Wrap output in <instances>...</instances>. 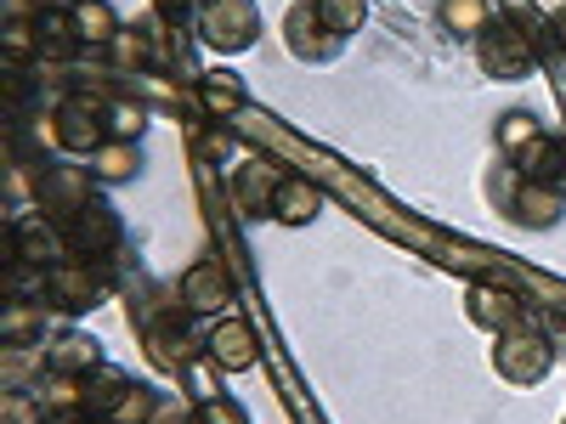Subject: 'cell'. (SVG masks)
<instances>
[{"mask_svg":"<svg viewBox=\"0 0 566 424\" xmlns=\"http://www.w3.org/2000/svg\"><path fill=\"white\" fill-rule=\"evenodd\" d=\"M199 40L221 57H239L261 40V7L255 0H199Z\"/></svg>","mask_w":566,"mask_h":424,"instance_id":"6da1fadb","label":"cell"},{"mask_svg":"<svg viewBox=\"0 0 566 424\" xmlns=\"http://www.w3.org/2000/svg\"><path fill=\"white\" fill-rule=\"evenodd\" d=\"M493 368H499V380L533 391V385L549 380L555 346H549V335H538L533 322H522V328H510V335H499V346H493Z\"/></svg>","mask_w":566,"mask_h":424,"instance_id":"7a4b0ae2","label":"cell"},{"mask_svg":"<svg viewBox=\"0 0 566 424\" xmlns=\"http://www.w3.org/2000/svg\"><path fill=\"white\" fill-rule=\"evenodd\" d=\"M470 45H476V63H482L488 80H522V74H533V63H538L533 34L515 23V18H493Z\"/></svg>","mask_w":566,"mask_h":424,"instance_id":"3957f363","label":"cell"},{"mask_svg":"<svg viewBox=\"0 0 566 424\" xmlns=\"http://www.w3.org/2000/svg\"><path fill=\"white\" fill-rule=\"evenodd\" d=\"M45 136H52V148L69 153V159H91L108 141V108L97 97H69L52 119H45Z\"/></svg>","mask_w":566,"mask_h":424,"instance_id":"277c9868","label":"cell"},{"mask_svg":"<svg viewBox=\"0 0 566 424\" xmlns=\"http://www.w3.org/2000/svg\"><path fill=\"white\" fill-rule=\"evenodd\" d=\"M40 295L52 300L57 311L80 317V311H97V306H103V295H108V277H103V266H97V261H80V255H69V261H57L52 272H40Z\"/></svg>","mask_w":566,"mask_h":424,"instance_id":"5b68a950","label":"cell"},{"mask_svg":"<svg viewBox=\"0 0 566 424\" xmlns=\"http://www.w3.org/2000/svg\"><path fill=\"white\" fill-rule=\"evenodd\" d=\"M205 357L221 368V373H250L261 362V335H255V322L250 317H210L205 328Z\"/></svg>","mask_w":566,"mask_h":424,"instance_id":"8992f818","label":"cell"},{"mask_svg":"<svg viewBox=\"0 0 566 424\" xmlns=\"http://www.w3.org/2000/svg\"><path fill=\"white\" fill-rule=\"evenodd\" d=\"M69 255H74V250H69L63 221H52V215H18V221H12V261L52 272V266L69 261Z\"/></svg>","mask_w":566,"mask_h":424,"instance_id":"52a82bcc","label":"cell"},{"mask_svg":"<svg viewBox=\"0 0 566 424\" xmlns=\"http://www.w3.org/2000/svg\"><path fill=\"white\" fill-rule=\"evenodd\" d=\"M91 170H80L74 159L69 165H40L34 170V204L45 210V215H74V210H85L91 204Z\"/></svg>","mask_w":566,"mask_h":424,"instance_id":"ba28073f","label":"cell"},{"mask_svg":"<svg viewBox=\"0 0 566 424\" xmlns=\"http://www.w3.org/2000/svg\"><path fill=\"white\" fill-rule=\"evenodd\" d=\"M283 181H290V170H283L277 159H261V153L244 159L239 170H232V204H239V215H250V221L272 215Z\"/></svg>","mask_w":566,"mask_h":424,"instance_id":"9c48e42d","label":"cell"},{"mask_svg":"<svg viewBox=\"0 0 566 424\" xmlns=\"http://www.w3.org/2000/svg\"><path fill=\"white\" fill-rule=\"evenodd\" d=\"M176 300L193 311V317H227V306H232V272L221 261H193V266L181 272Z\"/></svg>","mask_w":566,"mask_h":424,"instance_id":"30bf717a","label":"cell"},{"mask_svg":"<svg viewBox=\"0 0 566 424\" xmlns=\"http://www.w3.org/2000/svg\"><path fill=\"white\" fill-rule=\"evenodd\" d=\"M464 311H470V322H476V328H488L493 340L527 322L522 295L504 289V283H470V289H464Z\"/></svg>","mask_w":566,"mask_h":424,"instance_id":"8fae6325","label":"cell"},{"mask_svg":"<svg viewBox=\"0 0 566 424\" xmlns=\"http://www.w3.org/2000/svg\"><path fill=\"white\" fill-rule=\"evenodd\" d=\"M148 351L170 368V362H193V357H205V335L193 328V311H187L181 300H176V311H165V317H154V328H148Z\"/></svg>","mask_w":566,"mask_h":424,"instance_id":"7c38bea8","label":"cell"},{"mask_svg":"<svg viewBox=\"0 0 566 424\" xmlns=\"http://www.w3.org/2000/svg\"><path fill=\"white\" fill-rule=\"evenodd\" d=\"M63 232H69V250L80 261H97V255H108L119 244V215L108 204H85V210L63 215Z\"/></svg>","mask_w":566,"mask_h":424,"instance_id":"4fadbf2b","label":"cell"},{"mask_svg":"<svg viewBox=\"0 0 566 424\" xmlns=\"http://www.w3.org/2000/svg\"><path fill=\"white\" fill-rule=\"evenodd\" d=\"M560 215H566L560 181H515V221L522 226H555Z\"/></svg>","mask_w":566,"mask_h":424,"instance_id":"5bb4252c","label":"cell"},{"mask_svg":"<svg viewBox=\"0 0 566 424\" xmlns=\"http://www.w3.org/2000/svg\"><path fill=\"white\" fill-rule=\"evenodd\" d=\"M103 368V346L91 335H57L52 351H45V373H74V380H91Z\"/></svg>","mask_w":566,"mask_h":424,"instance_id":"9a60e30c","label":"cell"},{"mask_svg":"<svg viewBox=\"0 0 566 424\" xmlns=\"http://www.w3.org/2000/svg\"><path fill=\"white\" fill-rule=\"evenodd\" d=\"M323 215V187L317 181H306V176H290L277 187V204H272V221L277 226H306V221H317Z\"/></svg>","mask_w":566,"mask_h":424,"instance_id":"2e32d148","label":"cell"},{"mask_svg":"<svg viewBox=\"0 0 566 424\" xmlns=\"http://www.w3.org/2000/svg\"><path fill=\"white\" fill-rule=\"evenodd\" d=\"M283 34H290V52H295V57H323L328 45H335V34L323 29V18H317L312 0H295L290 18H283Z\"/></svg>","mask_w":566,"mask_h":424,"instance_id":"e0dca14e","label":"cell"},{"mask_svg":"<svg viewBox=\"0 0 566 424\" xmlns=\"http://www.w3.org/2000/svg\"><path fill=\"white\" fill-rule=\"evenodd\" d=\"M69 23H74L80 45H114V40L125 34V29H119V12L108 7V0H74Z\"/></svg>","mask_w":566,"mask_h":424,"instance_id":"ac0fdd59","label":"cell"},{"mask_svg":"<svg viewBox=\"0 0 566 424\" xmlns=\"http://www.w3.org/2000/svg\"><path fill=\"white\" fill-rule=\"evenodd\" d=\"M244 80L239 74H227V68H216V74H205L199 80V108L221 125V119H232V114H244Z\"/></svg>","mask_w":566,"mask_h":424,"instance_id":"d6986e66","label":"cell"},{"mask_svg":"<svg viewBox=\"0 0 566 424\" xmlns=\"http://www.w3.org/2000/svg\"><path fill=\"white\" fill-rule=\"evenodd\" d=\"M80 52V34L69 23V7L63 12H34V57H74Z\"/></svg>","mask_w":566,"mask_h":424,"instance_id":"ffe728a7","label":"cell"},{"mask_svg":"<svg viewBox=\"0 0 566 424\" xmlns=\"http://www.w3.org/2000/svg\"><path fill=\"white\" fill-rule=\"evenodd\" d=\"M85 170L97 176V181H130V176L142 170V153H136V141H119V136H108L103 148L85 159Z\"/></svg>","mask_w":566,"mask_h":424,"instance_id":"44dd1931","label":"cell"},{"mask_svg":"<svg viewBox=\"0 0 566 424\" xmlns=\"http://www.w3.org/2000/svg\"><path fill=\"white\" fill-rule=\"evenodd\" d=\"M510 165L522 170V181H560V187H566V165H560L555 136H538L533 148H522V153H515Z\"/></svg>","mask_w":566,"mask_h":424,"instance_id":"7402d4cb","label":"cell"},{"mask_svg":"<svg viewBox=\"0 0 566 424\" xmlns=\"http://www.w3.org/2000/svg\"><path fill=\"white\" fill-rule=\"evenodd\" d=\"M154 413H159V396H154L148 385H130V380H125V385L114 391V402H108L103 418H108V424H154Z\"/></svg>","mask_w":566,"mask_h":424,"instance_id":"603a6c76","label":"cell"},{"mask_svg":"<svg viewBox=\"0 0 566 424\" xmlns=\"http://www.w3.org/2000/svg\"><path fill=\"white\" fill-rule=\"evenodd\" d=\"M488 23H493L488 0H442V29H448V34H459V40H476Z\"/></svg>","mask_w":566,"mask_h":424,"instance_id":"cb8c5ba5","label":"cell"},{"mask_svg":"<svg viewBox=\"0 0 566 424\" xmlns=\"http://www.w3.org/2000/svg\"><path fill=\"white\" fill-rule=\"evenodd\" d=\"M312 7H317L323 29L335 40H346V34H357L368 23V0H312Z\"/></svg>","mask_w":566,"mask_h":424,"instance_id":"d4e9b609","label":"cell"},{"mask_svg":"<svg viewBox=\"0 0 566 424\" xmlns=\"http://www.w3.org/2000/svg\"><path fill=\"white\" fill-rule=\"evenodd\" d=\"M538 136H544V125H538L527 108H510V114L499 119V153H504V159H515L522 148H533Z\"/></svg>","mask_w":566,"mask_h":424,"instance_id":"484cf974","label":"cell"},{"mask_svg":"<svg viewBox=\"0 0 566 424\" xmlns=\"http://www.w3.org/2000/svg\"><path fill=\"white\" fill-rule=\"evenodd\" d=\"M0 340H7V351L34 346L40 340V311L23 306V300H7V311H0Z\"/></svg>","mask_w":566,"mask_h":424,"instance_id":"4316f807","label":"cell"},{"mask_svg":"<svg viewBox=\"0 0 566 424\" xmlns=\"http://www.w3.org/2000/svg\"><path fill=\"white\" fill-rule=\"evenodd\" d=\"M193 424H250V413L221 391V396H205V402L193 407Z\"/></svg>","mask_w":566,"mask_h":424,"instance_id":"83f0119b","label":"cell"},{"mask_svg":"<svg viewBox=\"0 0 566 424\" xmlns=\"http://www.w3.org/2000/svg\"><path fill=\"white\" fill-rule=\"evenodd\" d=\"M142 125H148V114H142V103H108V136L119 141H136Z\"/></svg>","mask_w":566,"mask_h":424,"instance_id":"f1b7e54d","label":"cell"},{"mask_svg":"<svg viewBox=\"0 0 566 424\" xmlns=\"http://www.w3.org/2000/svg\"><path fill=\"white\" fill-rule=\"evenodd\" d=\"M114 57H119L125 68H142V63H148V45H142V34H130V29H125V34L114 40Z\"/></svg>","mask_w":566,"mask_h":424,"instance_id":"f546056e","label":"cell"},{"mask_svg":"<svg viewBox=\"0 0 566 424\" xmlns=\"http://www.w3.org/2000/svg\"><path fill=\"white\" fill-rule=\"evenodd\" d=\"M7 57H12V63H18V57H34V29L7 23Z\"/></svg>","mask_w":566,"mask_h":424,"instance_id":"4dcf8cb0","label":"cell"},{"mask_svg":"<svg viewBox=\"0 0 566 424\" xmlns=\"http://www.w3.org/2000/svg\"><path fill=\"white\" fill-rule=\"evenodd\" d=\"M199 153H205V159H227V153H232V141L216 130V136H205V141H199Z\"/></svg>","mask_w":566,"mask_h":424,"instance_id":"1f68e13d","label":"cell"},{"mask_svg":"<svg viewBox=\"0 0 566 424\" xmlns=\"http://www.w3.org/2000/svg\"><path fill=\"white\" fill-rule=\"evenodd\" d=\"M187 7H193V0H154V12H159V18H170V23H176V18H187Z\"/></svg>","mask_w":566,"mask_h":424,"instance_id":"d6a6232c","label":"cell"},{"mask_svg":"<svg viewBox=\"0 0 566 424\" xmlns=\"http://www.w3.org/2000/svg\"><path fill=\"white\" fill-rule=\"evenodd\" d=\"M549 34H555V45L566 52V7H555V12H549Z\"/></svg>","mask_w":566,"mask_h":424,"instance_id":"836d02e7","label":"cell"},{"mask_svg":"<svg viewBox=\"0 0 566 424\" xmlns=\"http://www.w3.org/2000/svg\"><path fill=\"white\" fill-rule=\"evenodd\" d=\"M555 148H560V165H566V130H560V136H555Z\"/></svg>","mask_w":566,"mask_h":424,"instance_id":"e575fe53","label":"cell"},{"mask_svg":"<svg viewBox=\"0 0 566 424\" xmlns=\"http://www.w3.org/2000/svg\"><path fill=\"white\" fill-rule=\"evenodd\" d=\"M97 424H108V418H97Z\"/></svg>","mask_w":566,"mask_h":424,"instance_id":"d590c367","label":"cell"}]
</instances>
